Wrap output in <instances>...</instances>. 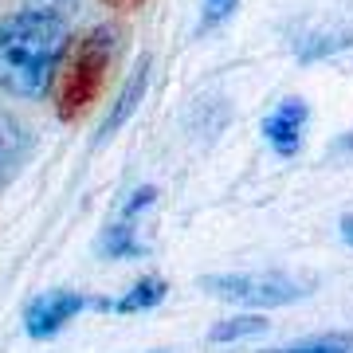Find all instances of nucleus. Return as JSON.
I'll list each match as a JSON object with an SVG mask.
<instances>
[{
    "label": "nucleus",
    "instance_id": "obj_1",
    "mask_svg": "<svg viewBox=\"0 0 353 353\" xmlns=\"http://www.w3.org/2000/svg\"><path fill=\"white\" fill-rule=\"evenodd\" d=\"M71 32L51 8H24L0 20V90L16 99H39L51 90Z\"/></svg>",
    "mask_w": 353,
    "mask_h": 353
},
{
    "label": "nucleus",
    "instance_id": "obj_2",
    "mask_svg": "<svg viewBox=\"0 0 353 353\" xmlns=\"http://www.w3.org/2000/svg\"><path fill=\"white\" fill-rule=\"evenodd\" d=\"M114 48H118V32L110 24L90 28L87 36L67 43L63 59L55 67V79H51V94H55L59 118H83L94 106L102 79H106V71L114 63Z\"/></svg>",
    "mask_w": 353,
    "mask_h": 353
},
{
    "label": "nucleus",
    "instance_id": "obj_3",
    "mask_svg": "<svg viewBox=\"0 0 353 353\" xmlns=\"http://www.w3.org/2000/svg\"><path fill=\"white\" fill-rule=\"evenodd\" d=\"M204 294L243 306H290L314 290V279H299L287 271H259V275H204Z\"/></svg>",
    "mask_w": 353,
    "mask_h": 353
},
{
    "label": "nucleus",
    "instance_id": "obj_4",
    "mask_svg": "<svg viewBox=\"0 0 353 353\" xmlns=\"http://www.w3.org/2000/svg\"><path fill=\"white\" fill-rule=\"evenodd\" d=\"M87 306H90V299H83L75 290H48V294H36L24 310L28 338H55V334H59L79 310H87Z\"/></svg>",
    "mask_w": 353,
    "mask_h": 353
},
{
    "label": "nucleus",
    "instance_id": "obj_5",
    "mask_svg": "<svg viewBox=\"0 0 353 353\" xmlns=\"http://www.w3.org/2000/svg\"><path fill=\"white\" fill-rule=\"evenodd\" d=\"M310 122V106L306 99H283L275 110L263 118V138L271 141V150L279 157H294L303 150V130Z\"/></svg>",
    "mask_w": 353,
    "mask_h": 353
},
{
    "label": "nucleus",
    "instance_id": "obj_6",
    "mask_svg": "<svg viewBox=\"0 0 353 353\" xmlns=\"http://www.w3.org/2000/svg\"><path fill=\"white\" fill-rule=\"evenodd\" d=\"M145 87H150V59H141L138 63V71L122 83V94L114 99V106H110V114H106V122L99 126V134H94V141H106V138H114L118 130L130 122V114L138 110V102H141V94H145Z\"/></svg>",
    "mask_w": 353,
    "mask_h": 353
},
{
    "label": "nucleus",
    "instance_id": "obj_7",
    "mask_svg": "<svg viewBox=\"0 0 353 353\" xmlns=\"http://www.w3.org/2000/svg\"><path fill=\"white\" fill-rule=\"evenodd\" d=\"M165 294H169V283L157 275H145L141 283H134V287L118 299V303H110V310H118V314H138V310H153L157 303H165Z\"/></svg>",
    "mask_w": 353,
    "mask_h": 353
},
{
    "label": "nucleus",
    "instance_id": "obj_8",
    "mask_svg": "<svg viewBox=\"0 0 353 353\" xmlns=\"http://www.w3.org/2000/svg\"><path fill=\"white\" fill-rule=\"evenodd\" d=\"M24 153H28V130L16 122L12 114L0 110V173L12 169Z\"/></svg>",
    "mask_w": 353,
    "mask_h": 353
},
{
    "label": "nucleus",
    "instance_id": "obj_9",
    "mask_svg": "<svg viewBox=\"0 0 353 353\" xmlns=\"http://www.w3.org/2000/svg\"><path fill=\"white\" fill-rule=\"evenodd\" d=\"M267 330V318L263 314H240V318H228V322H216L208 330V341L224 345V341H240V338H252V334H263Z\"/></svg>",
    "mask_w": 353,
    "mask_h": 353
},
{
    "label": "nucleus",
    "instance_id": "obj_10",
    "mask_svg": "<svg viewBox=\"0 0 353 353\" xmlns=\"http://www.w3.org/2000/svg\"><path fill=\"white\" fill-rule=\"evenodd\" d=\"M102 252L110 255V259H130V255H145V248L138 243L130 220H122V224H114L102 232Z\"/></svg>",
    "mask_w": 353,
    "mask_h": 353
},
{
    "label": "nucleus",
    "instance_id": "obj_11",
    "mask_svg": "<svg viewBox=\"0 0 353 353\" xmlns=\"http://www.w3.org/2000/svg\"><path fill=\"white\" fill-rule=\"evenodd\" d=\"M271 353H353V334H322V338L299 341V345L271 350Z\"/></svg>",
    "mask_w": 353,
    "mask_h": 353
},
{
    "label": "nucleus",
    "instance_id": "obj_12",
    "mask_svg": "<svg viewBox=\"0 0 353 353\" xmlns=\"http://www.w3.org/2000/svg\"><path fill=\"white\" fill-rule=\"evenodd\" d=\"M240 8V0H204V20L201 28H216V24H224L228 16Z\"/></svg>",
    "mask_w": 353,
    "mask_h": 353
},
{
    "label": "nucleus",
    "instance_id": "obj_13",
    "mask_svg": "<svg viewBox=\"0 0 353 353\" xmlns=\"http://www.w3.org/2000/svg\"><path fill=\"white\" fill-rule=\"evenodd\" d=\"M153 201H157V189H153V185L138 189V192H134V196L126 201V208H122V220H134V216L145 212V204H153Z\"/></svg>",
    "mask_w": 353,
    "mask_h": 353
},
{
    "label": "nucleus",
    "instance_id": "obj_14",
    "mask_svg": "<svg viewBox=\"0 0 353 353\" xmlns=\"http://www.w3.org/2000/svg\"><path fill=\"white\" fill-rule=\"evenodd\" d=\"M341 240L353 248V216H341Z\"/></svg>",
    "mask_w": 353,
    "mask_h": 353
},
{
    "label": "nucleus",
    "instance_id": "obj_15",
    "mask_svg": "<svg viewBox=\"0 0 353 353\" xmlns=\"http://www.w3.org/2000/svg\"><path fill=\"white\" fill-rule=\"evenodd\" d=\"M114 4H138V0H114Z\"/></svg>",
    "mask_w": 353,
    "mask_h": 353
}]
</instances>
